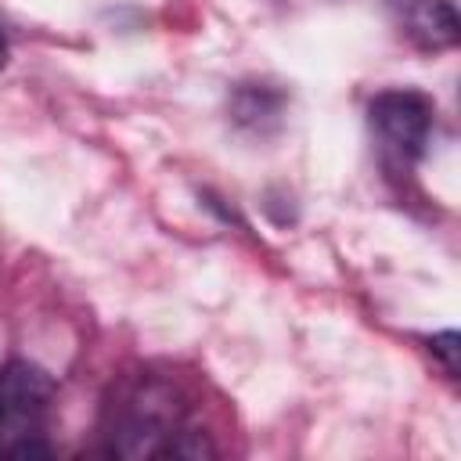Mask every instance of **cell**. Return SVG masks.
<instances>
[{
    "mask_svg": "<svg viewBox=\"0 0 461 461\" xmlns=\"http://www.w3.org/2000/svg\"><path fill=\"white\" fill-rule=\"evenodd\" d=\"M108 450L119 457H202L205 432L187 421V400L162 375L130 378L108 403Z\"/></svg>",
    "mask_w": 461,
    "mask_h": 461,
    "instance_id": "obj_1",
    "label": "cell"
},
{
    "mask_svg": "<svg viewBox=\"0 0 461 461\" xmlns=\"http://www.w3.org/2000/svg\"><path fill=\"white\" fill-rule=\"evenodd\" d=\"M54 403V378L29 364L7 360L0 367V457L47 454L43 432Z\"/></svg>",
    "mask_w": 461,
    "mask_h": 461,
    "instance_id": "obj_2",
    "label": "cell"
},
{
    "mask_svg": "<svg viewBox=\"0 0 461 461\" xmlns=\"http://www.w3.org/2000/svg\"><path fill=\"white\" fill-rule=\"evenodd\" d=\"M432 115H436L432 101L418 90H382L367 104V122H371V133L382 155L403 169L425 155Z\"/></svg>",
    "mask_w": 461,
    "mask_h": 461,
    "instance_id": "obj_3",
    "label": "cell"
},
{
    "mask_svg": "<svg viewBox=\"0 0 461 461\" xmlns=\"http://www.w3.org/2000/svg\"><path fill=\"white\" fill-rule=\"evenodd\" d=\"M400 29L421 50H447L461 36V22L450 0H396Z\"/></svg>",
    "mask_w": 461,
    "mask_h": 461,
    "instance_id": "obj_4",
    "label": "cell"
},
{
    "mask_svg": "<svg viewBox=\"0 0 461 461\" xmlns=\"http://www.w3.org/2000/svg\"><path fill=\"white\" fill-rule=\"evenodd\" d=\"M432 353H439V357H443L447 371H457V335H454V331L436 335V339H432Z\"/></svg>",
    "mask_w": 461,
    "mask_h": 461,
    "instance_id": "obj_5",
    "label": "cell"
},
{
    "mask_svg": "<svg viewBox=\"0 0 461 461\" xmlns=\"http://www.w3.org/2000/svg\"><path fill=\"white\" fill-rule=\"evenodd\" d=\"M4 65H7V36L0 32V68H4Z\"/></svg>",
    "mask_w": 461,
    "mask_h": 461,
    "instance_id": "obj_6",
    "label": "cell"
}]
</instances>
